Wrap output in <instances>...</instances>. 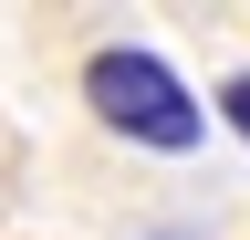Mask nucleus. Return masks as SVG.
I'll return each instance as SVG.
<instances>
[{"instance_id":"nucleus-3","label":"nucleus","mask_w":250,"mask_h":240,"mask_svg":"<svg viewBox=\"0 0 250 240\" xmlns=\"http://www.w3.org/2000/svg\"><path fill=\"white\" fill-rule=\"evenodd\" d=\"M146 240H198V230H146Z\"/></svg>"},{"instance_id":"nucleus-1","label":"nucleus","mask_w":250,"mask_h":240,"mask_svg":"<svg viewBox=\"0 0 250 240\" xmlns=\"http://www.w3.org/2000/svg\"><path fill=\"white\" fill-rule=\"evenodd\" d=\"M83 94H94V115H104L115 136L156 146V157H188V146L208 136L198 94H188L156 52H136V42H104V52H94V63H83Z\"/></svg>"},{"instance_id":"nucleus-2","label":"nucleus","mask_w":250,"mask_h":240,"mask_svg":"<svg viewBox=\"0 0 250 240\" xmlns=\"http://www.w3.org/2000/svg\"><path fill=\"white\" fill-rule=\"evenodd\" d=\"M219 115H229V126L250 136V73H240V84H219Z\"/></svg>"}]
</instances>
